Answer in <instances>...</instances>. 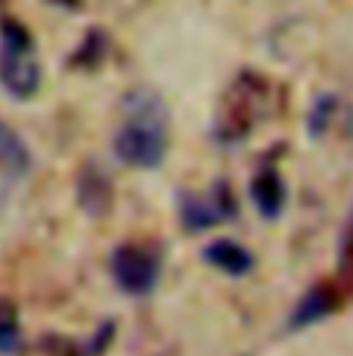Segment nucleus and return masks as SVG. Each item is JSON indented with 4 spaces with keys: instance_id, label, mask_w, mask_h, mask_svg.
I'll list each match as a JSON object with an SVG mask.
<instances>
[{
    "instance_id": "nucleus-3",
    "label": "nucleus",
    "mask_w": 353,
    "mask_h": 356,
    "mask_svg": "<svg viewBox=\"0 0 353 356\" xmlns=\"http://www.w3.org/2000/svg\"><path fill=\"white\" fill-rule=\"evenodd\" d=\"M265 99H268V81L257 72H240L215 113V124H213L215 141L227 147L246 141V136L257 124Z\"/></svg>"
},
{
    "instance_id": "nucleus-10",
    "label": "nucleus",
    "mask_w": 353,
    "mask_h": 356,
    "mask_svg": "<svg viewBox=\"0 0 353 356\" xmlns=\"http://www.w3.org/2000/svg\"><path fill=\"white\" fill-rule=\"evenodd\" d=\"M28 169H31V152L25 141L6 122H0V175L17 179L25 177Z\"/></svg>"
},
{
    "instance_id": "nucleus-5",
    "label": "nucleus",
    "mask_w": 353,
    "mask_h": 356,
    "mask_svg": "<svg viewBox=\"0 0 353 356\" xmlns=\"http://www.w3.org/2000/svg\"><path fill=\"white\" fill-rule=\"evenodd\" d=\"M238 216L235 193L227 182H215L210 191H190L179 196V221L188 232H204Z\"/></svg>"
},
{
    "instance_id": "nucleus-14",
    "label": "nucleus",
    "mask_w": 353,
    "mask_h": 356,
    "mask_svg": "<svg viewBox=\"0 0 353 356\" xmlns=\"http://www.w3.org/2000/svg\"><path fill=\"white\" fill-rule=\"evenodd\" d=\"M337 268H340V273L353 282V216L348 218V224H345V232H343V238H340V257H337Z\"/></svg>"
},
{
    "instance_id": "nucleus-9",
    "label": "nucleus",
    "mask_w": 353,
    "mask_h": 356,
    "mask_svg": "<svg viewBox=\"0 0 353 356\" xmlns=\"http://www.w3.org/2000/svg\"><path fill=\"white\" fill-rule=\"evenodd\" d=\"M78 199H81V207L91 213V216H105L110 210V202H113V188L108 177L99 172V169H83L81 177H78Z\"/></svg>"
},
{
    "instance_id": "nucleus-6",
    "label": "nucleus",
    "mask_w": 353,
    "mask_h": 356,
    "mask_svg": "<svg viewBox=\"0 0 353 356\" xmlns=\"http://www.w3.org/2000/svg\"><path fill=\"white\" fill-rule=\"evenodd\" d=\"M337 307H340V287H334L331 282H318L301 296V301L287 315V332H304L326 321Z\"/></svg>"
},
{
    "instance_id": "nucleus-15",
    "label": "nucleus",
    "mask_w": 353,
    "mask_h": 356,
    "mask_svg": "<svg viewBox=\"0 0 353 356\" xmlns=\"http://www.w3.org/2000/svg\"><path fill=\"white\" fill-rule=\"evenodd\" d=\"M53 6H61V8H78L81 6V0H50Z\"/></svg>"
},
{
    "instance_id": "nucleus-7",
    "label": "nucleus",
    "mask_w": 353,
    "mask_h": 356,
    "mask_svg": "<svg viewBox=\"0 0 353 356\" xmlns=\"http://www.w3.org/2000/svg\"><path fill=\"white\" fill-rule=\"evenodd\" d=\"M252 199H254L257 213L268 221L281 216L284 202H287V185H284V177L276 166L263 163L260 172L252 177Z\"/></svg>"
},
{
    "instance_id": "nucleus-2",
    "label": "nucleus",
    "mask_w": 353,
    "mask_h": 356,
    "mask_svg": "<svg viewBox=\"0 0 353 356\" xmlns=\"http://www.w3.org/2000/svg\"><path fill=\"white\" fill-rule=\"evenodd\" d=\"M0 86L14 99H31L42 86L36 42L14 17L0 19Z\"/></svg>"
},
{
    "instance_id": "nucleus-12",
    "label": "nucleus",
    "mask_w": 353,
    "mask_h": 356,
    "mask_svg": "<svg viewBox=\"0 0 353 356\" xmlns=\"http://www.w3.org/2000/svg\"><path fill=\"white\" fill-rule=\"evenodd\" d=\"M105 47H108V36L102 31H88L86 39L81 42V47L72 53V67H81V70H94L97 64H102L105 58Z\"/></svg>"
},
{
    "instance_id": "nucleus-11",
    "label": "nucleus",
    "mask_w": 353,
    "mask_h": 356,
    "mask_svg": "<svg viewBox=\"0 0 353 356\" xmlns=\"http://www.w3.org/2000/svg\"><path fill=\"white\" fill-rule=\"evenodd\" d=\"M22 351V326L17 307L8 298H0V356H14Z\"/></svg>"
},
{
    "instance_id": "nucleus-8",
    "label": "nucleus",
    "mask_w": 353,
    "mask_h": 356,
    "mask_svg": "<svg viewBox=\"0 0 353 356\" xmlns=\"http://www.w3.org/2000/svg\"><path fill=\"white\" fill-rule=\"evenodd\" d=\"M202 257H204V263L218 268V270L227 273V276H246V273L254 268V254H252L243 243H238V241H232V238H218V241H213V243L202 252Z\"/></svg>"
},
{
    "instance_id": "nucleus-13",
    "label": "nucleus",
    "mask_w": 353,
    "mask_h": 356,
    "mask_svg": "<svg viewBox=\"0 0 353 356\" xmlns=\"http://www.w3.org/2000/svg\"><path fill=\"white\" fill-rule=\"evenodd\" d=\"M334 111H337V99H334L331 94H323V97L315 99V105H312V111H309V136H312V138H320V136L329 130Z\"/></svg>"
},
{
    "instance_id": "nucleus-1",
    "label": "nucleus",
    "mask_w": 353,
    "mask_h": 356,
    "mask_svg": "<svg viewBox=\"0 0 353 356\" xmlns=\"http://www.w3.org/2000/svg\"><path fill=\"white\" fill-rule=\"evenodd\" d=\"M169 152V108L152 91H133L124 99V119L113 136V155L141 172H155Z\"/></svg>"
},
{
    "instance_id": "nucleus-4",
    "label": "nucleus",
    "mask_w": 353,
    "mask_h": 356,
    "mask_svg": "<svg viewBox=\"0 0 353 356\" xmlns=\"http://www.w3.org/2000/svg\"><path fill=\"white\" fill-rule=\"evenodd\" d=\"M163 270V257L147 243H122L110 254V276L127 296H149Z\"/></svg>"
}]
</instances>
